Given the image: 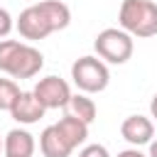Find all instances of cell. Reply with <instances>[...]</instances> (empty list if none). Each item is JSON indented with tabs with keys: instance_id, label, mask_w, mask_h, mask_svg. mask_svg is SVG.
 Listing matches in <instances>:
<instances>
[{
	"instance_id": "1",
	"label": "cell",
	"mask_w": 157,
	"mask_h": 157,
	"mask_svg": "<svg viewBox=\"0 0 157 157\" xmlns=\"http://www.w3.org/2000/svg\"><path fill=\"white\" fill-rule=\"evenodd\" d=\"M42 66L44 54L37 47L17 39H0V71L12 78H32L42 71Z\"/></svg>"
},
{
	"instance_id": "2",
	"label": "cell",
	"mask_w": 157,
	"mask_h": 157,
	"mask_svg": "<svg viewBox=\"0 0 157 157\" xmlns=\"http://www.w3.org/2000/svg\"><path fill=\"white\" fill-rule=\"evenodd\" d=\"M118 25L123 32L137 39L157 34V2L152 0H123L118 10Z\"/></svg>"
},
{
	"instance_id": "3",
	"label": "cell",
	"mask_w": 157,
	"mask_h": 157,
	"mask_svg": "<svg viewBox=\"0 0 157 157\" xmlns=\"http://www.w3.org/2000/svg\"><path fill=\"white\" fill-rule=\"evenodd\" d=\"M93 49H96V56L103 61V64H125L132 52H135V42L128 32H123L120 27H105L96 34L93 39Z\"/></svg>"
},
{
	"instance_id": "4",
	"label": "cell",
	"mask_w": 157,
	"mask_h": 157,
	"mask_svg": "<svg viewBox=\"0 0 157 157\" xmlns=\"http://www.w3.org/2000/svg\"><path fill=\"white\" fill-rule=\"evenodd\" d=\"M71 81L81 93H101L110 83V71L98 56H78L71 64Z\"/></svg>"
},
{
	"instance_id": "5",
	"label": "cell",
	"mask_w": 157,
	"mask_h": 157,
	"mask_svg": "<svg viewBox=\"0 0 157 157\" xmlns=\"http://www.w3.org/2000/svg\"><path fill=\"white\" fill-rule=\"evenodd\" d=\"M34 98L44 105V110H56V108H66L69 98H71V88L64 78L59 76H44L39 78V83L32 88Z\"/></svg>"
},
{
	"instance_id": "6",
	"label": "cell",
	"mask_w": 157,
	"mask_h": 157,
	"mask_svg": "<svg viewBox=\"0 0 157 157\" xmlns=\"http://www.w3.org/2000/svg\"><path fill=\"white\" fill-rule=\"evenodd\" d=\"M15 27H17L20 37H22V39H29V42L44 39V37H49V34L54 32L52 25H49V20H47L44 12L39 10V5H29V7H25V10L20 12Z\"/></svg>"
},
{
	"instance_id": "7",
	"label": "cell",
	"mask_w": 157,
	"mask_h": 157,
	"mask_svg": "<svg viewBox=\"0 0 157 157\" xmlns=\"http://www.w3.org/2000/svg\"><path fill=\"white\" fill-rule=\"evenodd\" d=\"M120 135H123L132 147L150 145L152 137H155V123H152L147 115H128V118L120 123Z\"/></svg>"
},
{
	"instance_id": "8",
	"label": "cell",
	"mask_w": 157,
	"mask_h": 157,
	"mask_svg": "<svg viewBox=\"0 0 157 157\" xmlns=\"http://www.w3.org/2000/svg\"><path fill=\"white\" fill-rule=\"evenodd\" d=\"M44 105L34 98V93L32 91H22L20 96H17V101H15V105L10 108V115H12V120H17L20 125H32V123H39L42 118H44Z\"/></svg>"
},
{
	"instance_id": "9",
	"label": "cell",
	"mask_w": 157,
	"mask_h": 157,
	"mask_svg": "<svg viewBox=\"0 0 157 157\" xmlns=\"http://www.w3.org/2000/svg\"><path fill=\"white\" fill-rule=\"evenodd\" d=\"M2 152H5V157H32L34 155L32 132H27L22 128H12L2 140Z\"/></svg>"
},
{
	"instance_id": "10",
	"label": "cell",
	"mask_w": 157,
	"mask_h": 157,
	"mask_svg": "<svg viewBox=\"0 0 157 157\" xmlns=\"http://www.w3.org/2000/svg\"><path fill=\"white\" fill-rule=\"evenodd\" d=\"M39 150H42L44 157H69L74 152L71 145L56 130V125H49V128L42 130V135H39Z\"/></svg>"
},
{
	"instance_id": "11",
	"label": "cell",
	"mask_w": 157,
	"mask_h": 157,
	"mask_svg": "<svg viewBox=\"0 0 157 157\" xmlns=\"http://www.w3.org/2000/svg\"><path fill=\"white\" fill-rule=\"evenodd\" d=\"M56 125V130L61 132V137L71 145V150H76L78 145H83L86 142V137H88V125L83 123V120H78V118H74V115H64L59 123H54Z\"/></svg>"
},
{
	"instance_id": "12",
	"label": "cell",
	"mask_w": 157,
	"mask_h": 157,
	"mask_svg": "<svg viewBox=\"0 0 157 157\" xmlns=\"http://www.w3.org/2000/svg\"><path fill=\"white\" fill-rule=\"evenodd\" d=\"M66 110H69V115L83 120L86 125H91L96 120V115H98V108H96L93 98H88V93H71Z\"/></svg>"
},
{
	"instance_id": "13",
	"label": "cell",
	"mask_w": 157,
	"mask_h": 157,
	"mask_svg": "<svg viewBox=\"0 0 157 157\" xmlns=\"http://www.w3.org/2000/svg\"><path fill=\"white\" fill-rule=\"evenodd\" d=\"M20 93L22 91H20V86L12 78H0V110L10 113V108L15 105V101H17Z\"/></svg>"
},
{
	"instance_id": "14",
	"label": "cell",
	"mask_w": 157,
	"mask_h": 157,
	"mask_svg": "<svg viewBox=\"0 0 157 157\" xmlns=\"http://www.w3.org/2000/svg\"><path fill=\"white\" fill-rule=\"evenodd\" d=\"M78 157H110V152H108V147H105V145L93 142V145H86V147L78 152Z\"/></svg>"
},
{
	"instance_id": "15",
	"label": "cell",
	"mask_w": 157,
	"mask_h": 157,
	"mask_svg": "<svg viewBox=\"0 0 157 157\" xmlns=\"http://www.w3.org/2000/svg\"><path fill=\"white\" fill-rule=\"evenodd\" d=\"M12 27H15V20H12V15H10L5 7H0V39H5V37L12 32Z\"/></svg>"
},
{
	"instance_id": "16",
	"label": "cell",
	"mask_w": 157,
	"mask_h": 157,
	"mask_svg": "<svg viewBox=\"0 0 157 157\" xmlns=\"http://www.w3.org/2000/svg\"><path fill=\"white\" fill-rule=\"evenodd\" d=\"M118 157H147V155H142L137 147H130V150H123V152H118Z\"/></svg>"
},
{
	"instance_id": "17",
	"label": "cell",
	"mask_w": 157,
	"mask_h": 157,
	"mask_svg": "<svg viewBox=\"0 0 157 157\" xmlns=\"http://www.w3.org/2000/svg\"><path fill=\"white\" fill-rule=\"evenodd\" d=\"M150 115L157 120V93L152 96V101H150Z\"/></svg>"
},
{
	"instance_id": "18",
	"label": "cell",
	"mask_w": 157,
	"mask_h": 157,
	"mask_svg": "<svg viewBox=\"0 0 157 157\" xmlns=\"http://www.w3.org/2000/svg\"><path fill=\"white\" fill-rule=\"evenodd\" d=\"M147 157H157V140L150 142V155H147Z\"/></svg>"
},
{
	"instance_id": "19",
	"label": "cell",
	"mask_w": 157,
	"mask_h": 157,
	"mask_svg": "<svg viewBox=\"0 0 157 157\" xmlns=\"http://www.w3.org/2000/svg\"><path fill=\"white\" fill-rule=\"evenodd\" d=\"M0 152H2V137H0Z\"/></svg>"
}]
</instances>
